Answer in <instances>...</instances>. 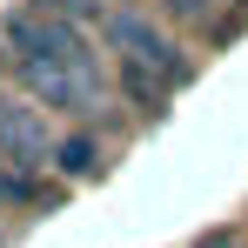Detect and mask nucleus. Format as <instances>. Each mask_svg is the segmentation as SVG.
Here are the masks:
<instances>
[{
    "label": "nucleus",
    "instance_id": "f257e3e1",
    "mask_svg": "<svg viewBox=\"0 0 248 248\" xmlns=\"http://www.w3.org/2000/svg\"><path fill=\"white\" fill-rule=\"evenodd\" d=\"M0 41L14 47L20 61H61V67H74L94 94H108V74H101L94 34L74 27V20H61V14H47V7H20V14L0 27Z\"/></svg>",
    "mask_w": 248,
    "mask_h": 248
},
{
    "label": "nucleus",
    "instance_id": "f03ea898",
    "mask_svg": "<svg viewBox=\"0 0 248 248\" xmlns=\"http://www.w3.org/2000/svg\"><path fill=\"white\" fill-rule=\"evenodd\" d=\"M101 41L114 47V54H134V61H148L168 87H188V54L181 41L168 34L155 14H134V7H108V20H101Z\"/></svg>",
    "mask_w": 248,
    "mask_h": 248
},
{
    "label": "nucleus",
    "instance_id": "7ed1b4c3",
    "mask_svg": "<svg viewBox=\"0 0 248 248\" xmlns=\"http://www.w3.org/2000/svg\"><path fill=\"white\" fill-rule=\"evenodd\" d=\"M7 67H14L20 94L41 101V108H61V114H87V108H101V94H94L74 67H61V61H20V54H7Z\"/></svg>",
    "mask_w": 248,
    "mask_h": 248
},
{
    "label": "nucleus",
    "instance_id": "20e7f679",
    "mask_svg": "<svg viewBox=\"0 0 248 248\" xmlns=\"http://www.w3.org/2000/svg\"><path fill=\"white\" fill-rule=\"evenodd\" d=\"M0 161L27 168V174H41L54 161V134H47L41 108H27V101H0Z\"/></svg>",
    "mask_w": 248,
    "mask_h": 248
},
{
    "label": "nucleus",
    "instance_id": "39448f33",
    "mask_svg": "<svg viewBox=\"0 0 248 248\" xmlns=\"http://www.w3.org/2000/svg\"><path fill=\"white\" fill-rule=\"evenodd\" d=\"M47 168H54L61 181H94V174H101V141H94V134H61Z\"/></svg>",
    "mask_w": 248,
    "mask_h": 248
},
{
    "label": "nucleus",
    "instance_id": "423d86ee",
    "mask_svg": "<svg viewBox=\"0 0 248 248\" xmlns=\"http://www.w3.org/2000/svg\"><path fill=\"white\" fill-rule=\"evenodd\" d=\"M114 81H121V94L134 101V108H161L168 94H174V87H168L148 61H134V54H114Z\"/></svg>",
    "mask_w": 248,
    "mask_h": 248
},
{
    "label": "nucleus",
    "instance_id": "0eeeda50",
    "mask_svg": "<svg viewBox=\"0 0 248 248\" xmlns=\"http://www.w3.org/2000/svg\"><path fill=\"white\" fill-rule=\"evenodd\" d=\"M20 202H54V188H47L41 174H27V168H14V161H0V208H20Z\"/></svg>",
    "mask_w": 248,
    "mask_h": 248
},
{
    "label": "nucleus",
    "instance_id": "6e6552de",
    "mask_svg": "<svg viewBox=\"0 0 248 248\" xmlns=\"http://www.w3.org/2000/svg\"><path fill=\"white\" fill-rule=\"evenodd\" d=\"M34 7L74 20V27H87V34H101V20H108V0H34Z\"/></svg>",
    "mask_w": 248,
    "mask_h": 248
},
{
    "label": "nucleus",
    "instance_id": "1a4fd4ad",
    "mask_svg": "<svg viewBox=\"0 0 248 248\" xmlns=\"http://www.w3.org/2000/svg\"><path fill=\"white\" fill-rule=\"evenodd\" d=\"M168 20H181V27H208V14H215V0H155Z\"/></svg>",
    "mask_w": 248,
    "mask_h": 248
},
{
    "label": "nucleus",
    "instance_id": "9d476101",
    "mask_svg": "<svg viewBox=\"0 0 248 248\" xmlns=\"http://www.w3.org/2000/svg\"><path fill=\"white\" fill-rule=\"evenodd\" d=\"M195 248H242V235H235V228H215V235H202Z\"/></svg>",
    "mask_w": 248,
    "mask_h": 248
},
{
    "label": "nucleus",
    "instance_id": "9b49d317",
    "mask_svg": "<svg viewBox=\"0 0 248 248\" xmlns=\"http://www.w3.org/2000/svg\"><path fill=\"white\" fill-rule=\"evenodd\" d=\"M242 7H248V0H242Z\"/></svg>",
    "mask_w": 248,
    "mask_h": 248
}]
</instances>
